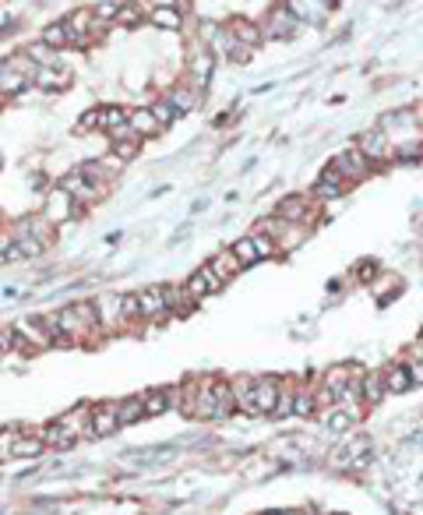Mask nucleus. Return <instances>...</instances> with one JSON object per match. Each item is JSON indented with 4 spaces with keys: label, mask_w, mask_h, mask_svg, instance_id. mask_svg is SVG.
<instances>
[{
    "label": "nucleus",
    "mask_w": 423,
    "mask_h": 515,
    "mask_svg": "<svg viewBox=\"0 0 423 515\" xmlns=\"http://www.w3.org/2000/svg\"><path fill=\"white\" fill-rule=\"evenodd\" d=\"M0 353H4V346H0Z\"/></svg>",
    "instance_id": "603ef678"
},
{
    "label": "nucleus",
    "mask_w": 423,
    "mask_h": 515,
    "mask_svg": "<svg viewBox=\"0 0 423 515\" xmlns=\"http://www.w3.org/2000/svg\"><path fill=\"white\" fill-rule=\"evenodd\" d=\"M356 420H360V413H356V409H332V413H328V420H325V427H328L332 434H342V431L356 427Z\"/></svg>",
    "instance_id": "bb28decb"
},
{
    "label": "nucleus",
    "mask_w": 423,
    "mask_h": 515,
    "mask_svg": "<svg viewBox=\"0 0 423 515\" xmlns=\"http://www.w3.org/2000/svg\"><path fill=\"white\" fill-rule=\"evenodd\" d=\"M162 293H166V307H169V314H187V311L194 307L187 286H162Z\"/></svg>",
    "instance_id": "4be33fe9"
},
{
    "label": "nucleus",
    "mask_w": 423,
    "mask_h": 515,
    "mask_svg": "<svg viewBox=\"0 0 423 515\" xmlns=\"http://www.w3.org/2000/svg\"><path fill=\"white\" fill-rule=\"evenodd\" d=\"M360 388H363V402H381V395H384V374H377V371H370V374H363V381H360Z\"/></svg>",
    "instance_id": "c85d7f7f"
},
{
    "label": "nucleus",
    "mask_w": 423,
    "mask_h": 515,
    "mask_svg": "<svg viewBox=\"0 0 423 515\" xmlns=\"http://www.w3.org/2000/svg\"><path fill=\"white\" fill-rule=\"evenodd\" d=\"M117 420H120V427H131V424L145 420V399H141V395L120 399V402H117Z\"/></svg>",
    "instance_id": "dca6fc26"
},
{
    "label": "nucleus",
    "mask_w": 423,
    "mask_h": 515,
    "mask_svg": "<svg viewBox=\"0 0 423 515\" xmlns=\"http://www.w3.org/2000/svg\"><path fill=\"white\" fill-rule=\"evenodd\" d=\"M145 18H148V11H145V4H138V0H134V4H124L120 15H117V22L127 25V29H138Z\"/></svg>",
    "instance_id": "2f4dec72"
},
{
    "label": "nucleus",
    "mask_w": 423,
    "mask_h": 515,
    "mask_svg": "<svg viewBox=\"0 0 423 515\" xmlns=\"http://www.w3.org/2000/svg\"><path fill=\"white\" fill-rule=\"evenodd\" d=\"M0 459H4V455H0Z\"/></svg>",
    "instance_id": "864d4df0"
},
{
    "label": "nucleus",
    "mask_w": 423,
    "mask_h": 515,
    "mask_svg": "<svg viewBox=\"0 0 423 515\" xmlns=\"http://www.w3.org/2000/svg\"><path fill=\"white\" fill-rule=\"evenodd\" d=\"M233 395H237V409H244L247 417H258V406H254V378L233 381Z\"/></svg>",
    "instance_id": "412c9836"
},
{
    "label": "nucleus",
    "mask_w": 423,
    "mask_h": 515,
    "mask_svg": "<svg viewBox=\"0 0 423 515\" xmlns=\"http://www.w3.org/2000/svg\"><path fill=\"white\" fill-rule=\"evenodd\" d=\"M131 131H134L138 138H148V134H159V131H162L159 120H155V113H152V106H141V110L131 113Z\"/></svg>",
    "instance_id": "f3484780"
},
{
    "label": "nucleus",
    "mask_w": 423,
    "mask_h": 515,
    "mask_svg": "<svg viewBox=\"0 0 423 515\" xmlns=\"http://www.w3.org/2000/svg\"><path fill=\"white\" fill-rule=\"evenodd\" d=\"M282 515H307V511H282Z\"/></svg>",
    "instance_id": "8fccbe9b"
},
{
    "label": "nucleus",
    "mask_w": 423,
    "mask_h": 515,
    "mask_svg": "<svg viewBox=\"0 0 423 515\" xmlns=\"http://www.w3.org/2000/svg\"><path fill=\"white\" fill-rule=\"evenodd\" d=\"M15 247L22 250V258H39L46 250V243L36 240V236H29V233H15Z\"/></svg>",
    "instance_id": "72a5a7b5"
},
{
    "label": "nucleus",
    "mask_w": 423,
    "mask_h": 515,
    "mask_svg": "<svg viewBox=\"0 0 423 515\" xmlns=\"http://www.w3.org/2000/svg\"><path fill=\"white\" fill-rule=\"evenodd\" d=\"M25 85H29V78H25L22 71H15V68H11L8 61H4V64H0V89H4L8 96H15V92H22Z\"/></svg>",
    "instance_id": "a878e982"
},
{
    "label": "nucleus",
    "mask_w": 423,
    "mask_h": 515,
    "mask_svg": "<svg viewBox=\"0 0 423 515\" xmlns=\"http://www.w3.org/2000/svg\"><path fill=\"white\" fill-rule=\"evenodd\" d=\"M138 300H141V322H162V318H169V307H166V293H162V286H148V290H141Z\"/></svg>",
    "instance_id": "1a4fd4ad"
},
{
    "label": "nucleus",
    "mask_w": 423,
    "mask_h": 515,
    "mask_svg": "<svg viewBox=\"0 0 423 515\" xmlns=\"http://www.w3.org/2000/svg\"><path fill=\"white\" fill-rule=\"evenodd\" d=\"M254 236V247H258V254L261 258H272V254H279V243L268 236V233H251Z\"/></svg>",
    "instance_id": "79ce46f5"
},
{
    "label": "nucleus",
    "mask_w": 423,
    "mask_h": 515,
    "mask_svg": "<svg viewBox=\"0 0 423 515\" xmlns=\"http://www.w3.org/2000/svg\"><path fill=\"white\" fill-rule=\"evenodd\" d=\"M297 15L282 4V8H275L272 15H268V22H265V39H289L293 32H297Z\"/></svg>",
    "instance_id": "6e6552de"
},
{
    "label": "nucleus",
    "mask_w": 423,
    "mask_h": 515,
    "mask_svg": "<svg viewBox=\"0 0 423 515\" xmlns=\"http://www.w3.org/2000/svg\"><path fill=\"white\" fill-rule=\"evenodd\" d=\"M356 148L367 155V163L374 166V163H388L395 152H391V141H388V134L381 131V127H370V131H363L360 138H356Z\"/></svg>",
    "instance_id": "f03ea898"
},
{
    "label": "nucleus",
    "mask_w": 423,
    "mask_h": 515,
    "mask_svg": "<svg viewBox=\"0 0 423 515\" xmlns=\"http://www.w3.org/2000/svg\"><path fill=\"white\" fill-rule=\"evenodd\" d=\"M89 127H99V110H89V113L78 120V131H89Z\"/></svg>",
    "instance_id": "a18cd8bd"
},
{
    "label": "nucleus",
    "mask_w": 423,
    "mask_h": 515,
    "mask_svg": "<svg viewBox=\"0 0 423 515\" xmlns=\"http://www.w3.org/2000/svg\"><path fill=\"white\" fill-rule=\"evenodd\" d=\"M71 29H67V22H53V25H46L43 29V43L46 46H53V50H64V46H71Z\"/></svg>",
    "instance_id": "5701e85b"
},
{
    "label": "nucleus",
    "mask_w": 423,
    "mask_h": 515,
    "mask_svg": "<svg viewBox=\"0 0 423 515\" xmlns=\"http://www.w3.org/2000/svg\"><path fill=\"white\" fill-rule=\"evenodd\" d=\"M120 8H124V4H117V0H103V4H96V18H99V25H103V22H117Z\"/></svg>",
    "instance_id": "a19ab883"
},
{
    "label": "nucleus",
    "mask_w": 423,
    "mask_h": 515,
    "mask_svg": "<svg viewBox=\"0 0 423 515\" xmlns=\"http://www.w3.org/2000/svg\"><path fill=\"white\" fill-rule=\"evenodd\" d=\"M152 113H155V120H159V127H169V124H173V120H176V117H180V113H176V110H173V103H169V99H166V96H162V99H155V103H152Z\"/></svg>",
    "instance_id": "c9c22d12"
},
{
    "label": "nucleus",
    "mask_w": 423,
    "mask_h": 515,
    "mask_svg": "<svg viewBox=\"0 0 423 515\" xmlns=\"http://www.w3.org/2000/svg\"><path fill=\"white\" fill-rule=\"evenodd\" d=\"M183 286H187L190 300H194V304H201L208 293H216V290L223 286V279H219L216 272H212V265H201V269H197V272H194V276L183 283Z\"/></svg>",
    "instance_id": "39448f33"
},
{
    "label": "nucleus",
    "mask_w": 423,
    "mask_h": 515,
    "mask_svg": "<svg viewBox=\"0 0 423 515\" xmlns=\"http://www.w3.org/2000/svg\"><path fill=\"white\" fill-rule=\"evenodd\" d=\"M409 378H412V385H423V357L409 364Z\"/></svg>",
    "instance_id": "49530a36"
},
{
    "label": "nucleus",
    "mask_w": 423,
    "mask_h": 515,
    "mask_svg": "<svg viewBox=\"0 0 423 515\" xmlns=\"http://www.w3.org/2000/svg\"><path fill=\"white\" fill-rule=\"evenodd\" d=\"M293 402H297V392H282L279 395V406H275V417H289L293 413Z\"/></svg>",
    "instance_id": "37998d69"
},
{
    "label": "nucleus",
    "mask_w": 423,
    "mask_h": 515,
    "mask_svg": "<svg viewBox=\"0 0 423 515\" xmlns=\"http://www.w3.org/2000/svg\"><path fill=\"white\" fill-rule=\"evenodd\" d=\"M279 378H254V406H258V417H275V406H279Z\"/></svg>",
    "instance_id": "20e7f679"
},
{
    "label": "nucleus",
    "mask_w": 423,
    "mask_h": 515,
    "mask_svg": "<svg viewBox=\"0 0 423 515\" xmlns=\"http://www.w3.org/2000/svg\"><path fill=\"white\" fill-rule=\"evenodd\" d=\"M138 141H141V138H124V141H113V155H117V159H124V163H127V159H134V155H138Z\"/></svg>",
    "instance_id": "ea45409f"
},
{
    "label": "nucleus",
    "mask_w": 423,
    "mask_h": 515,
    "mask_svg": "<svg viewBox=\"0 0 423 515\" xmlns=\"http://www.w3.org/2000/svg\"><path fill=\"white\" fill-rule=\"evenodd\" d=\"M43 445H46L43 438H25V434H22V438L11 445V455H36Z\"/></svg>",
    "instance_id": "4c0bfd02"
},
{
    "label": "nucleus",
    "mask_w": 423,
    "mask_h": 515,
    "mask_svg": "<svg viewBox=\"0 0 423 515\" xmlns=\"http://www.w3.org/2000/svg\"><path fill=\"white\" fill-rule=\"evenodd\" d=\"M374 272H377V265H374V262H367V265H363V269H360V279H370V276H374Z\"/></svg>",
    "instance_id": "de8ad7c7"
},
{
    "label": "nucleus",
    "mask_w": 423,
    "mask_h": 515,
    "mask_svg": "<svg viewBox=\"0 0 423 515\" xmlns=\"http://www.w3.org/2000/svg\"><path fill=\"white\" fill-rule=\"evenodd\" d=\"M275 215L279 219H286V222H307L311 219V208H307V198H300V194H289V198H282L279 205H275Z\"/></svg>",
    "instance_id": "f8f14e48"
},
{
    "label": "nucleus",
    "mask_w": 423,
    "mask_h": 515,
    "mask_svg": "<svg viewBox=\"0 0 423 515\" xmlns=\"http://www.w3.org/2000/svg\"><path fill=\"white\" fill-rule=\"evenodd\" d=\"M367 173H370V163H367V155H363L360 148H346V152H339V155L325 166V177H335V180H346V184L363 180Z\"/></svg>",
    "instance_id": "f257e3e1"
},
{
    "label": "nucleus",
    "mask_w": 423,
    "mask_h": 515,
    "mask_svg": "<svg viewBox=\"0 0 423 515\" xmlns=\"http://www.w3.org/2000/svg\"><path fill=\"white\" fill-rule=\"evenodd\" d=\"M148 22H152L155 29H162V32H176V29H183V8H180V4L152 8V11H148Z\"/></svg>",
    "instance_id": "9b49d317"
},
{
    "label": "nucleus",
    "mask_w": 423,
    "mask_h": 515,
    "mask_svg": "<svg viewBox=\"0 0 423 515\" xmlns=\"http://www.w3.org/2000/svg\"><path fill=\"white\" fill-rule=\"evenodd\" d=\"M25 53H29L39 68H57V64H60V61H57V50H53V46H46L43 39L29 43V46H25Z\"/></svg>",
    "instance_id": "cd10ccee"
},
{
    "label": "nucleus",
    "mask_w": 423,
    "mask_h": 515,
    "mask_svg": "<svg viewBox=\"0 0 423 515\" xmlns=\"http://www.w3.org/2000/svg\"><path fill=\"white\" fill-rule=\"evenodd\" d=\"M145 399V417H159V413H166L173 402H169V392L162 388V392H148V395H141Z\"/></svg>",
    "instance_id": "473e14b6"
},
{
    "label": "nucleus",
    "mask_w": 423,
    "mask_h": 515,
    "mask_svg": "<svg viewBox=\"0 0 423 515\" xmlns=\"http://www.w3.org/2000/svg\"><path fill=\"white\" fill-rule=\"evenodd\" d=\"M233 254H237V262H240L244 269L261 262V254H258V247H254V236H240V240L233 243Z\"/></svg>",
    "instance_id": "c756f323"
},
{
    "label": "nucleus",
    "mask_w": 423,
    "mask_h": 515,
    "mask_svg": "<svg viewBox=\"0 0 423 515\" xmlns=\"http://www.w3.org/2000/svg\"><path fill=\"white\" fill-rule=\"evenodd\" d=\"M4 103H8V92H4V89H0V106H4Z\"/></svg>",
    "instance_id": "09e8293b"
},
{
    "label": "nucleus",
    "mask_w": 423,
    "mask_h": 515,
    "mask_svg": "<svg viewBox=\"0 0 423 515\" xmlns=\"http://www.w3.org/2000/svg\"><path fill=\"white\" fill-rule=\"evenodd\" d=\"M120 314H124V322H141V300H138V293H124L120 297Z\"/></svg>",
    "instance_id": "e433bc0d"
},
{
    "label": "nucleus",
    "mask_w": 423,
    "mask_h": 515,
    "mask_svg": "<svg viewBox=\"0 0 423 515\" xmlns=\"http://www.w3.org/2000/svg\"><path fill=\"white\" fill-rule=\"evenodd\" d=\"M230 32H233L244 46H251V50H258V46L265 43V29H258V25H251V22H244V18H237V22L230 25Z\"/></svg>",
    "instance_id": "aec40b11"
},
{
    "label": "nucleus",
    "mask_w": 423,
    "mask_h": 515,
    "mask_svg": "<svg viewBox=\"0 0 423 515\" xmlns=\"http://www.w3.org/2000/svg\"><path fill=\"white\" fill-rule=\"evenodd\" d=\"M117 427H120V420H117V402L89 406V427H85L89 438H110Z\"/></svg>",
    "instance_id": "7ed1b4c3"
},
{
    "label": "nucleus",
    "mask_w": 423,
    "mask_h": 515,
    "mask_svg": "<svg viewBox=\"0 0 423 515\" xmlns=\"http://www.w3.org/2000/svg\"><path fill=\"white\" fill-rule=\"evenodd\" d=\"M78 205H89V201H96V198H103L106 191L99 187V184H92V180H85L82 173H71V177H64V184H60Z\"/></svg>",
    "instance_id": "9d476101"
},
{
    "label": "nucleus",
    "mask_w": 423,
    "mask_h": 515,
    "mask_svg": "<svg viewBox=\"0 0 423 515\" xmlns=\"http://www.w3.org/2000/svg\"><path fill=\"white\" fill-rule=\"evenodd\" d=\"M314 409H318V395H311V392H297L293 413H297V417H311Z\"/></svg>",
    "instance_id": "58836bf2"
},
{
    "label": "nucleus",
    "mask_w": 423,
    "mask_h": 515,
    "mask_svg": "<svg viewBox=\"0 0 423 515\" xmlns=\"http://www.w3.org/2000/svg\"><path fill=\"white\" fill-rule=\"evenodd\" d=\"M11 243H15V236H11L8 229H0V262H8V250H11Z\"/></svg>",
    "instance_id": "c03bdc74"
},
{
    "label": "nucleus",
    "mask_w": 423,
    "mask_h": 515,
    "mask_svg": "<svg viewBox=\"0 0 423 515\" xmlns=\"http://www.w3.org/2000/svg\"><path fill=\"white\" fill-rule=\"evenodd\" d=\"M332 515H342V511H332Z\"/></svg>",
    "instance_id": "3c124183"
},
{
    "label": "nucleus",
    "mask_w": 423,
    "mask_h": 515,
    "mask_svg": "<svg viewBox=\"0 0 423 515\" xmlns=\"http://www.w3.org/2000/svg\"><path fill=\"white\" fill-rule=\"evenodd\" d=\"M212 68H216V53H212V50H201V46H197V50H194V57L187 61V75H190L187 82H190V85L201 92V89L208 85V78H212Z\"/></svg>",
    "instance_id": "0eeeda50"
},
{
    "label": "nucleus",
    "mask_w": 423,
    "mask_h": 515,
    "mask_svg": "<svg viewBox=\"0 0 423 515\" xmlns=\"http://www.w3.org/2000/svg\"><path fill=\"white\" fill-rule=\"evenodd\" d=\"M353 378H356V374H353L349 367H332V371L325 374V388H332V392L339 395V392H342V388H346Z\"/></svg>",
    "instance_id": "f704fd0d"
},
{
    "label": "nucleus",
    "mask_w": 423,
    "mask_h": 515,
    "mask_svg": "<svg viewBox=\"0 0 423 515\" xmlns=\"http://www.w3.org/2000/svg\"><path fill=\"white\" fill-rule=\"evenodd\" d=\"M412 385V378H409V367H388L384 371V392H405Z\"/></svg>",
    "instance_id": "7c9ffc66"
},
{
    "label": "nucleus",
    "mask_w": 423,
    "mask_h": 515,
    "mask_svg": "<svg viewBox=\"0 0 423 515\" xmlns=\"http://www.w3.org/2000/svg\"><path fill=\"white\" fill-rule=\"evenodd\" d=\"M15 233H29V236H36V240H43L46 247L53 243V222H50L46 215H25V219H18V226H15Z\"/></svg>",
    "instance_id": "ddd939ff"
},
{
    "label": "nucleus",
    "mask_w": 423,
    "mask_h": 515,
    "mask_svg": "<svg viewBox=\"0 0 423 515\" xmlns=\"http://www.w3.org/2000/svg\"><path fill=\"white\" fill-rule=\"evenodd\" d=\"M39 438H43L46 445H53V448H71V445H74L82 434H78V431H71V427H64V424L57 420V424H50V427H46Z\"/></svg>",
    "instance_id": "6ab92c4d"
},
{
    "label": "nucleus",
    "mask_w": 423,
    "mask_h": 515,
    "mask_svg": "<svg viewBox=\"0 0 423 515\" xmlns=\"http://www.w3.org/2000/svg\"><path fill=\"white\" fill-rule=\"evenodd\" d=\"M96 314H99V325H124V314H120V297H99L96 300Z\"/></svg>",
    "instance_id": "a211bd4d"
},
{
    "label": "nucleus",
    "mask_w": 423,
    "mask_h": 515,
    "mask_svg": "<svg viewBox=\"0 0 423 515\" xmlns=\"http://www.w3.org/2000/svg\"><path fill=\"white\" fill-rule=\"evenodd\" d=\"M166 99H169L173 110L183 117V113H190V110L197 106V89H194L190 82H180V85H173V89L166 92Z\"/></svg>",
    "instance_id": "4468645a"
},
{
    "label": "nucleus",
    "mask_w": 423,
    "mask_h": 515,
    "mask_svg": "<svg viewBox=\"0 0 423 515\" xmlns=\"http://www.w3.org/2000/svg\"><path fill=\"white\" fill-rule=\"evenodd\" d=\"M127 120H131V113L124 106H103L99 110V131H106V134L117 131V127H124Z\"/></svg>",
    "instance_id": "b1692460"
},
{
    "label": "nucleus",
    "mask_w": 423,
    "mask_h": 515,
    "mask_svg": "<svg viewBox=\"0 0 423 515\" xmlns=\"http://www.w3.org/2000/svg\"><path fill=\"white\" fill-rule=\"evenodd\" d=\"M208 265H212V272H216V276H219L223 283H230V279H233V276H237V272L244 269V265L237 262L233 247H226V250H219V254H212V262H208Z\"/></svg>",
    "instance_id": "2eb2a0df"
},
{
    "label": "nucleus",
    "mask_w": 423,
    "mask_h": 515,
    "mask_svg": "<svg viewBox=\"0 0 423 515\" xmlns=\"http://www.w3.org/2000/svg\"><path fill=\"white\" fill-rule=\"evenodd\" d=\"M82 208H85V205H78L64 187H57V191L50 194V201H46V219L57 226V222H64V219H71V215H82Z\"/></svg>",
    "instance_id": "423d86ee"
},
{
    "label": "nucleus",
    "mask_w": 423,
    "mask_h": 515,
    "mask_svg": "<svg viewBox=\"0 0 423 515\" xmlns=\"http://www.w3.org/2000/svg\"><path fill=\"white\" fill-rule=\"evenodd\" d=\"M346 187H349L346 180H335V177H325V173H321V177L314 180L311 194H314V198H342V194H346Z\"/></svg>",
    "instance_id": "393cba45"
}]
</instances>
